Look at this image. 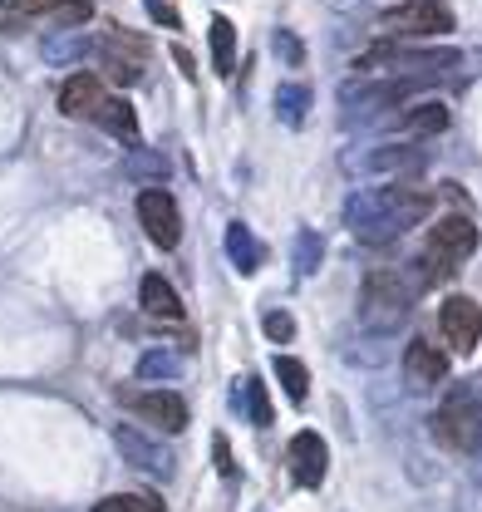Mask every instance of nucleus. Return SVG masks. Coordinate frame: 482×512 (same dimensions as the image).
Listing matches in <instances>:
<instances>
[{"instance_id": "26", "label": "nucleus", "mask_w": 482, "mask_h": 512, "mask_svg": "<svg viewBox=\"0 0 482 512\" xmlns=\"http://www.w3.org/2000/svg\"><path fill=\"white\" fill-rule=\"evenodd\" d=\"M261 330H266V340H276V345H291V340H296L291 311H266V316H261Z\"/></svg>"}, {"instance_id": "19", "label": "nucleus", "mask_w": 482, "mask_h": 512, "mask_svg": "<svg viewBox=\"0 0 482 512\" xmlns=\"http://www.w3.org/2000/svg\"><path fill=\"white\" fill-rule=\"evenodd\" d=\"M212 64H217L222 79H232V64H237V30H232L227 15L212 20Z\"/></svg>"}, {"instance_id": "25", "label": "nucleus", "mask_w": 482, "mask_h": 512, "mask_svg": "<svg viewBox=\"0 0 482 512\" xmlns=\"http://www.w3.org/2000/svg\"><path fill=\"white\" fill-rule=\"evenodd\" d=\"M178 365L182 360L173 355V350H153V355H143V360H138V375H143V380H168Z\"/></svg>"}, {"instance_id": "28", "label": "nucleus", "mask_w": 482, "mask_h": 512, "mask_svg": "<svg viewBox=\"0 0 482 512\" xmlns=\"http://www.w3.org/2000/svg\"><path fill=\"white\" fill-rule=\"evenodd\" d=\"M271 45H276V50H281V55H286V64H301V60H305L301 40H296V35H291V30H276V35H271Z\"/></svg>"}, {"instance_id": "1", "label": "nucleus", "mask_w": 482, "mask_h": 512, "mask_svg": "<svg viewBox=\"0 0 482 512\" xmlns=\"http://www.w3.org/2000/svg\"><path fill=\"white\" fill-rule=\"evenodd\" d=\"M478 252V222L468 212H453V217H438L428 227V247H423V276H443L453 271L463 256Z\"/></svg>"}, {"instance_id": "10", "label": "nucleus", "mask_w": 482, "mask_h": 512, "mask_svg": "<svg viewBox=\"0 0 482 512\" xmlns=\"http://www.w3.org/2000/svg\"><path fill=\"white\" fill-rule=\"evenodd\" d=\"M364 168L379 173V178H419L428 168V148L423 143H384L364 158Z\"/></svg>"}, {"instance_id": "29", "label": "nucleus", "mask_w": 482, "mask_h": 512, "mask_svg": "<svg viewBox=\"0 0 482 512\" xmlns=\"http://www.w3.org/2000/svg\"><path fill=\"white\" fill-rule=\"evenodd\" d=\"M128 173H153V178H163V173H168V163H163L158 153H133Z\"/></svg>"}, {"instance_id": "18", "label": "nucleus", "mask_w": 482, "mask_h": 512, "mask_svg": "<svg viewBox=\"0 0 482 512\" xmlns=\"http://www.w3.org/2000/svg\"><path fill=\"white\" fill-rule=\"evenodd\" d=\"M227 252H232V261H237V271H246V276H251V271H256V266H261V242H256V237H251V227H246V222H232V227H227Z\"/></svg>"}, {"instance_id": "23", "label": "nucleus", "mask_w": 482, "mask_h": 512, "mask_svg": "<svg viewBox=\"0 0 482 512\" xmlns=\"http://www.w3.org/2000/svg\"><path fill=\"white\" fill-rule=\"evenodd\" d=\"M276 380H281V389H286L296 404H305V394H310V370H305L301 360L281 355V360H276Z\"/></svg>"}, {"instance_id": "14", "label": "nucleus", "mask_w": 482, "mask_h": 512, "mask_svg": "<svg viewBox=\"0 0 482 512\" xmlns=\"http://www.w3.org/2000/svg\"><path fill=\"white\" fill-rule=\"evenodd\" d=\"M379 202H384V212H389V222H394L399 232L419 227L423 217H428V192L404 188V183H389V188H379Z\"/></svg>"}, {"instance_id": "30", "label": "nucleus", "mask_w": 482, "mask_h": 512, "mask_svg": "<svg viewBox=\"0 0 482 512\" xmlns=\"http://www.w3.org/2000/svg\"><path fill=\"white\" fill-rule=\"evenodd\" d=\"M212 448H217V468H222L227 478H237V463H232V448H227V439L217 434V439H212Z\"/></svg>"}, {"instance_id": "21", "label": "nucleus", "mask_w": 482, "mask_h": 512, "mask_svg": "<svg viewBox=\"0 0 482 512\" xmlns=\"http://www.w3.org/2000/svg\"><path fill=\"white\" fill-rule=\"evenodd\" d=\"M241 394H246V419H251L256 429H271V424H276V409H271V399H266V384L251 375V380L241 384Z\"/></svg>"}, {"instance_id": "24", "label": "nucleus", "mask_w": 482, "mask_h": 512, "mask_svg": "<svg viewBox=\"0 0 482 512\" xmlns=\"http://www.w3.org/2000/svg\"><path fill=\"white\" fill-rule=\"evenodd\" d=\"M89 512H163V498L158 493H114Z\"/></svg>"}, {"instance_id": "15", "label": "nucleus", "mask_w": 482, "mask_h": 512, "mask_svg": "<svg viewBox=\"0 0 482 512\" xmlns=\"http://www.w3.org/2000/svg\"><path fill=\"white\" fill-rule=\"evenodd\" d=\"M404 375L414 389H428V384H443L448 380V355L438 350V345H428V340H414L409 350H404Z\"/></svg>"}, {"instance_id": "16", "label": "nucleus", "mask_w": 482, "mask_h": 512, "mask_svg": "<svg viewBox=\"0 0 482 512\" xmlns=\"http://www.w3.org/2000/svg\"><path fill=\"white\" fill-rule=\"evenodd\" d=\"M138 306L153 320H182V296L173 291V281L158 276V271H148V276L138 281Z\"/></svg>"}, {"instance_id": "31", "label": "nucleus", "mask_w": 482, "mask_h": 512, "mask_svg": "<svg viewBox=\"0 0 482 512\" xmlns=\"http://www.w3.org/2000/svg\"><path fill=\"white\" fill-rule=\"evenodd\" d=\"M143 5H148V10H153V15L163 20V25H182V20H178V10H173V5H163V0H143Z\"/></svg>"}, {"instance_id": "6", "label": "nucleus", "mask_w": 482, "mask_h": 512, "mask_svg": "<svg viewBox=\"0 0 482 512\" xmlns=\"http://www.w3.org/2000/svg\"><path fill=\"white\" fill-rule=\"evenodd\" d=\"M138 227H143V237L153 247L173 252L182 242V212H178V202H173V192H163V188L138 192Z\"/></svg>"}, {"instance_id": "7", "label": "nucleus", "mask_w": 482, "mask_h": 512, "mask_svg": "<svg viewBox=\"0 0 482 512\" xmlns=\"http://www.w3.org/2000/svg\"><path fill=\"white\" fill-rule=\"evenodd\" d=\"M438 330H443L453 355H473L482 345V306L473 296H448L438 311Z\"/></svg>"}, {"instance_id": "4", "label": "nucleus", "mask_w": 482, "mask_h": 512, "mask_svg": "<svg viewBox=\"0 0 482 512\" xmlns=\"http://www.w3.org/2000/svg\"><path fill=\"white\" fill-rule=\"evenodd\" d=\"M463 60L458 50H399V45H374L369 55H364V69H389V74H404V79H433V74H443V69H453V64Z\"/></svg>"}, {"instance_id": "13", "label": "nucleus", "mask_w": 482, "mask_h": 512, "mask_svg": "<svg viewBox=\"0 0 482 512\" xmlns=\"http://www.w3.org/2000/svg\"><path fill=\"white\" fill-rule=\"evenodd\" d=\"M114 444L123 448L128 468H138V473H158V478H168V473H173V458L153 444V439H143L133 424H119V429H114Z\"/></svg>"}, {"instance_id": "8", "label": "nucleus", "mask_w": 482, "mask_h": 512, "mask_svg": "<svg viewBox=\"0 0 482 512\" xmlns=\"http://www.w3.org/2000/svg\"><path fill=\"white\" fill-rule=\"evenodd\" d=\"M94 55L104 60V74H109L114 84H138V79H143L148 45H143L138 35H128V30H114V35H104V40L94 45Z\"/></svg>"}, {"instance_id": "17", "label": "nucleus", "mask_w": 482, "mask_h": 512, "mask_svg": "<svg viewBox=\"0 0 482 512\" xmlns=\"http://www.w3.org/2000/svg\"><path fill=\"white\" fill-rule=\"evenodd\" d=\"M99 124L109 128L119 143H128V148H138V114H133V104L128 99H119V94H109L104 104H99V114H94Z\"/></svg>"}, {"instance_id": "27", "label": "nucleus", "mask_w": 482, "mask_h": 512, "mask_svg": "<svg viewBox=\"0 0 482 512\" xmlns=\"http://www.w3.org/2000/svg\"><path fill=\"white\" fill-rule=\"evenodd\" d=\"M320 252H325V242H320L315 232H301V237H296V271L310 276V271L320 266Z\"/></svg>"}, {"instance_id": "12", "label": "nucleus", "mask_w": 482, "mask_h": 512, "mask_svg": "<svg viewBox=\"0 0 482 512\" xmlns=\"http://www.w3.org/2000/svg\"><path fill=\"white\" fill-rule=\"evenodd\" d=\"M104 99H109V89L99 74H69L60 89V114L64 119H94Z\"/></svg>"}, {"instance_id": "5", "label": "nucleus", "mask_w": 482, "mask_h": 512, "mask_svg": "<svg viewBox=\"0 0 482 512\" xmlns=\"http://www.w3.org/2000/svg\"><path fill=\"white\" fill-rule=\"evenodd\" d=\"M384 30L404 40H428V35H453V10L448 0H404L384 10Z\"/></svg>"}, {"instance_id": "22", "label": "nucleus", "mask_w": 482, "mask_h": 512, "mask_svg": "<svg viewBox=\"0 0 482 512\" xmlns=\"http://www.w3.org/2000/svg\"><path fill=\"white\" fill-rule=\"evenodd\" d=\"M404 128H409V133H443V128H448V109H443L438 99L414 104V109L404 114Z\"/></svg>"}, {"instance_id": "3", "label": "nucleus", "mask_w": 482, "mask_h": 512, "mask_svg": "<svg viewBox=\"0 0 482 512\" xmlns=\"http://www.w3.org/2000/svg\"><path fill=\"white\" fill-rule=\"evenodd\" d=\"M433 439H438V448H448V453H478L482 414H478V399H473L468 389H453V394L438 404V414H433Z\"/></svg>"}, {"instance_id": "2", "label": "nucleus", "mask_w": 482, "mask_h": 512, "mask_svg": "<svg viewBox=\"0 0 482 512\" xmlns=\"http://www.w3.org/2000/svg\"><path fill=\"white\" fill-rule=\"evenodd\" d=\"M409 306H414V286L399 271H369L364 276V291H360L364 325L389 330V325H399V320L409 316Z\"/></svg>"}, {"instance_id": "32", "label": "nucleus", "mask_w": 482, "mask_h": 512, "mask_svg": "<svg viewBox=\"0 0 482 512\" xmlns=\"http://www.w3.org/2000/svg\"><path fill=\"white\" fill-rule=\"evenodd\" d=\"M173 60H178V69H182V74H192V55H187L182 45H178V50H173Z\"/></svg>"}, {"instance_id": "20", "label": "nucleus", "mask_w": 482, "mask_h": 512, "mask_svg": "<svg viewBox=\"0 0 482 512\" xmlns=\"http://www.w3.org/2000/svg\"><path fill=\"white\" fill-rule=\"evenodd\" d=\"M276 114H281L286 128H301L305 114H310V89L305 84H281L276 89Z\"/></svg>"}, {"instance_id": "11", "label": "nucleus", "mask_w": 482, "mask_h": 512, "mask_svg": "<svg viewBox=\"0 0 482 512\" xmlns=\"http://www.w3.org/2000/svg\"><path fill=\"white\" fill-rule=\"evenodd\" d=\"M325 468H330L325 439H320L315 429H301V434L291 439V473H296V483H301V488H320V483H325Z\"/></svg>"}, {"instance_id": "9", "label": "nucleus", "mask_w": 482, "mask_h": 512, "mask_svg": "<svg viewBox=\"0 0 482 512\" xmlns=\"http://www.w3.org/2000/svg\"><path fill=\"white\" fill-rule=\"evenodd\" d=\"M123 404L133 414H143V424H153L158 434H182L187 429V404L173 389H148V394H123Z\"/></svg>"}]
</instances>
